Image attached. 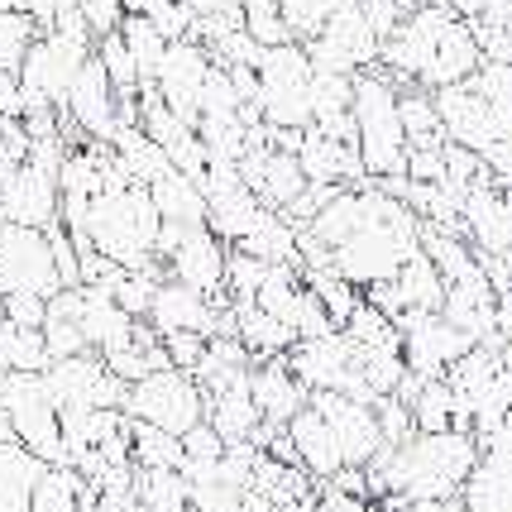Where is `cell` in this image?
Here are the masks:
<instances>
[{
    "instance_id": "obj_1",
    "label": "cell",
    "mask_w": 512,
    "mask_h": 512,
    "mask_svg": "<svg viewBox=\"0 0 512 512\" xmlns=\"http://www.w3.org/2000/svg\"><path fill=\"white\" fill-rule=\"evenodd\" d=\"M355 149L364 158V173L369 178H407V130H402L398 115V82L369 67L355 77Z\"/></svg>"
},
{
    "instance_id": "obj_2",
    "label": "cell",
    "mask_w": 512,
    "mask_h": 512,
    "mask_svg": "<svg viewBox=\"0 0 512 512\" xmlns=\"http://www.w3.org/2000/svg\"><path fill=\"white\" fill-rule=\"evenodd\" d=\"M125 417L134 422H149L168 436H187L192 426L206 422V398H201V383L182 369H154L149 379L130 383V398H125Z\"/></svg>"
},
{
    "instance_id": "obj_3",
    "label": "cell",
    "mask_w": 512,
    "mask_h": 512,
    "mask_svg": "<svg viewBox=\"0 0 512 512\" xmlns=\"http://www.w3.org/2000/svg\"><path fill=\"white\" fill-rule=\"evenodd\" d=\"M0 407L10 412L15 441H20L24 450H34L44 465H67L63 412H58V402H53V393H48L44 374H10Z\"/></svg>"
},
{
    "instance_id": "obj_4",
    "label": "cell",
    "mask_w": 512,
    "mask_h": 512,
    "mask_svg": "<svg viewBox=\"0 0 512 512\" xmlns=\"http://www.w3.org/2000/svg\"><path fill=\"white\" fill-rule=\"evenodd\" d=\"M0 288L5 292H34V297H58L63 273L53 259L48 230L0 221Z\"/></svg>"
},
{
    "instance_id": "obj_5",
    "label": "cell",
    "mask_w": 512,
    "mask_h": 512,
    "mask_svg": "<svg viewBox=\"0 0 512 512\" xmlns=\"http://www.w3.org/2000/svg\"><path fill=\"white\" fill-rule=\"evenodd\" d=\"M44 383L58 402V412H96V407L125 412V398H130V383L115 379L96 350L77 359H53L44 369Z\"/></svg>"
},
{
    "instance_id": "obj_6",
    "label": "cell",
    "mask_w": 512,
    "mask_h": 512,
    "mask_svg": "<svg viewBox=\"0 0 512 512\" xmlns=\"http://www.w3.org/2000/svg\"><path fill=\"white\" fill-rule=\"evenodd\" d=\"M398 331H402V359L422 379H446L450 364L474 350V340L465 331H455L441 312H407L398 321Z\"/></svg>"
},
{
    "instance_id": "obj_7",
    "label": "cell",
    "mask_w": 512,
    "mask_h": 512,
    "mask_svg": "<svg viewBox=\"0 0 512 512\" xmlns=\"http://www.w3.org/2000/svg\"><path fill=\"white\" fill-rule=\"evenodd\" d=\"M211 67H216V58H211L197 39L168 44V58H163V67H158L154 91L163 96V106H168L173 115H182L187 125H197L201 120V91H206Z\"/></svg>"
},
{
    "instance_id": "obj_8",
    "label": "cell",
    "mask_w": 512,
    "mask_h": 512,
    "mask_svg": "<svg viewBox=\"0 0 512 512\" xmlns=\"http://www.w3.org/2000/svg\"><path fill=\"white\" fill-rule=\"evenodd\" d=\"M0 221L53 230V225L63 221V187H58V173H48V168L24 158L20 173L5 182V192H0Z\"/></svg>"
},
{
    "instance_id": "obj_9",
    "label": "cell",
    "mask_w": 512,
    "mask_h": 512,
    "mask_svg": "<svg viewBox=\"0 0 512 512\" xmlns=\"http://www.w3.org/2000/svg\"><path fill=\"white\" fill-rule=\"evenodd\" d=\"M436 111H441L446 139H450V144H460V149L489 154L493 144L503 139V130H498V115H493V106L479 96V87H474V82H460V87L436 91Z\"/></svg>"
},
{
    "instance_id": "obj_10",
    "label": "cell",
    "mask_w": 512,
    "mask_h": 512,
    "mask_svg": "<svg viewBox=\"0 0 512 512\" xmlns=\"http://www.w3.org/2000/svg\"><path fill=\"white\" fill-rule=\"evenodd\" d=\"M225 264H230V245H225L211 225H201V230H192V235L178 245V254L168 259V278H178L187 288H197L201 297L221 302L225 297Z\"/></svg>"
},
{
    "instance_id": "obj_11",
    "label": "cell",
    "mask_w": 512,
    "mask_h": 512,
    "mask_svg": "<svg viewBox=\"0 0 512 512\" xmlns=\"http://www.w3.org/2000/svg\"><path fill=\"white\" fill-rule=\"evenodd\" d=\"M288 436H292V450H297V465L307 469L316 484H331L335 474L345 469V450H340V441H335L331 422L316 412L312 402L288 422Z\"/></svg>"
},
{
    "instance_id": "obj_12",
    "label": "cell",
    "mask_w": 512,
    "mask_h": 512,
    "mask_svg": "<svg viewBox=\"0 0 512 512\" xmlns=\"http://www.w3.org/2000/svg\"><path fill=\"white\" fill-rule=\"evenodd\" d=\"M254 402H259V417L273 426H288L307 402H312V388L292 374L288 359H264V364H254Z\"/></svg>"
},
{
    "instance_id": "obj_13",
    "label": "cell",
    "mask_w": 512,
    "mask_h": 512,
    "mask_svg": "<svg viewBox=\"0 0 512 512\" xmlns=\"http://www.w3.org/2000/svg\"><path fill=\"white\" fill-rule=\"evenodd\" d=\"M249 379H254V374H249ZM249 379L230 383V388H216V393H206V426L221 436L225 446H235V441H254V431L264 426Z\"/></svg>"
},
{
    "instance_id": "obj_14",
    "label": "cell",
    "mask_w": 512,
    "mask_h": 512,
    "mask_svg": "<svg viewBox=\"0 0 512 512\" xmlns=\"http://www.w3.org/2000/svg\"><path fill=\"white\" fill-rule=\"evenodd\" d=\"M149 197H154L158 216L173 225H187V230H201V225H211V201H206V187L197 178H187L178 168H168L163 178L149 187Z\"/></svg>"
},
{
    "instance_id": "obj_15",
    "label": "cell",
    "mask_w": 512,
    "mask_h": 512,
    "mask_svg": "<svg viewBox=\"0 0 512 512\" xmlns=\"http://www.w3.org/2000/svg\"><path fill=\"white\" fill-rule=\"evenodd\" d=\"M230 307H235V340L249 350V359H254V364L292 355V345H297V331H292V326L273 321V316L259 312L254 302H230Z\"/></svg>"
},
{
    "instance_id": "obj_16",
    "label": "cell",
    "mask_w": 512,
    "mask_h": 512,
    "mask_svg": "<svg viewBox=\"0 0 512 512\" xmlns=\"http://www.w3.org/2000/svg\"><path fill=\"white\" fill-rule=\"evenodd\" d=\"M398 115H402V130H407L412 149H441V144H450L446 125H441V111H436V91L398 87Z\"/></svg>"
},
{
    "instance_id": "obj_17",
    "label": "cell",
    "mask_w": 512,
    "mask_h": 512,
    "mask_svg": "<svg viewBox=\"0 0 512 512\" xmlns=\"http://www.w3.org/2000/svg\"><path fill=\"white\" fill-rule=\"evenodd\" d=\"M111 149H115V158H120V168L130 173V182H139V187H154V182L173 168L168 154H163L139 125H120V134L111 139Z\"/></svg>"
},
{
    "instance_id": "obj_18",
    "label": "cell",
    "mask_w": 512,
    "mask_h": 512,
    "mask_svg": "<svg viewBox=\"0 0 512 512\" xmlns=\"http://www.w3.org/2000/svg\"><path fill=\"white\" fill-rule=\"evenodd\" d=\"M393 283H398V297H402V316L407 312H441V307H446L450 288H446V278L436 273V264H431L426 254H412Z\"/></svg>"
},
{
    "instance_id": "obj_19",
    "label": "cell",
    "mask_w": 512,
    "mask_h": 512,
    "mask_svg": "<svg viewBox=\"0 0 512 512\" xmlns=\"http://www.w3.org/2000/svg\"><path fill=\"white\" fill-rule=\"evenodd\" d=\"M134 493L144 512H192V484L178 469H139Z\"/></svg>"
},
{
    "instance_id": "obj_20",
    "label": "cell",
    "mask_w": 512,
    "mask_h": 512,
    "mask_svg": "<svg viewBox=\"0 0 512 512\" xmlns=\"http://www.w3.org/2000/svg\"><path fill=\"white\" fill-rule=\"evenodd\" d=\"M0 364L10 374H44L53 355H48L44 331H29V326H15V321H0Z\"/></svg>"
},
{
    "instance_id": "obj_21",
    "label": "cell",
    "mask_w": 512,
    "mask_h": 512,
    "mask_svg": "<svg viewBox=\"0 0 512 512\" xmlns=\"http://www.w3.org/2000/svg\"><path fill=\"white\" fill-rule=\"evenodd\" d=\"M82 503H87V479L72 465H48L29 498V512H82Z\"/></svg>"
},
{
    "instance_id": "obj_22",
    "label": "cell",
    "mask_w": 512,
    "mask_h": 512,
    "mask_svg": "<svg viewBox=\"0 0 512 512\" xmlns=\"http://www.w3.org/2000/svg\"><path fill=\"white\" fill-rule=\"evenodd\" d=\"M130 450H134V469H178L187 465V450H182V436H168L149 422H134L130 417Z\"/></svg>"
},
{
    "instance_id": "obj_23",
    "label": "cell",
    "mask_w": 512,
    "mask_h": 512,
    "mask_svg": "<svg viewBox=\"0 0 512 512\" xmlns=\"http://www.w3.org/2000/svg\"><path fill=\"white\" fill-rule=\"evenodd\" d=\"M302 283H307V292L331 312L335 326H345V321L359 312V302H364V288H355L350 278H340L335 268H302Z\"/></svg>"
},
{
    "instance_id": "obj_24",
    "label": "cell",
    "mask_w": 512,
    "mask_h": 512,
    "mask_svg": "<svg viewBox=\"0 0 512 512\" xmlns=\"http://www.w3.org/2000/svg\"><path fill=\"white\" fill-rule=\"evenodd\" d=\"M120 39H125V44H130V53H134L139 82H144V87H154L158 67H163V58H168V39L158 34V24L149 20V15H125V24H120Z\"/></svg>"
},
{
    "instance_id": "obj_25",
    "label": "cell",
    "mask_w": 512,
    "mask_h": 512,
    "mask_svg": "<svg viewBox=\"0 0 512 512\" xmlns=\"http://www.w3.org/2000/svg\"><path fill=\"white\" fill-rule=\"evenodd\" d=\"M455 412H460V398L450 393L446 379H426L422 393L412 398V422L422 436H436V431H455Z\"/></svg>"
},
{
    "instance_id": "obj_26",
    "label": "cell",
    "mask_w": 512,
    "mask_h": 512,
    "mask_svg": "<svg viewBox=\"0 0 512 512\" xmlns=\"http://www.w3.org/2000/svg\"><path fill=\"white\" fill-rule=\"evenodd\" d=\"M240 20H245V34L259 48L292 44V29L283 20V0H240Z\"/></svg>"
},
{
    "instance_id": "obj_27",
    "label": "cell",
    "mask_w": 512,
    "mask_h": 512,
    "mask_svg": "<svg viewBox=\"0 0 512 512\" xmlns=\"http://www.w3.org/2000/svg\"><path fill=\"white\" fill-rule=\"evenodd\" d=\"M44 29L29 20L24 10H0V67H10V72H20L24 53L34 48V39H39Z\"/></svg>"
},
{
    "instance_id": "obj_28",
    "label": "cell",
    "mask_w": 512,
    "mask_h": 512,
    "mask_svg": "<svg viewBox=\"0 0 512 512\" xmlns=\"http://www.w3.org/2000/svg\"><path fill=\"white\" fill-rule=\"evenodd\" d=\"M96 58H101V67H106L115 96H139V91H144V82H139V67H134V53H130V44H125L120 34L101 39V44H96Z\"/></svg>"
},
{
    "instance_id": "obj_29",
    "label": "cell",
    "mask_w": 512,
    "mask_h": 512,
    "mask_svg": "<svg viewBox=\"0 0 512 512\" xmlns=\"http://www.w3.org/2000/svg\"><path fill=\"white\" fill-rule=\"evenodd\" d=\"M268 268L273 264L254 259V254H245V249H230V264H225V297H230V302H254L259 288H264Z\"/></svg>"
},
{
    "instance_id": "obj_30",
    "label": "cell",
    "mask_w": 512,
    "mask_h": 512,
    "mask_svg": "<svg viewBox=\"0 0 512 512\" xmlns=\"http://www.w3.org/2000/svg\"><path fill=\"white\" fill-rule=\"evenodd\" d=\"M158 283H163V273H158V268L125 273V278L115 283V302H120L134 321H149V312H154V297H158Z\"/></svg>"
},
{
    "instance_id": "obj_31",
    "label": "cell",
    "mask_w": 512,
    "mask_h": 512,
    "mask_svg": "<svg viewBox=\"0 0 512 512\" xmlns=\"http://www.w3.org/2000/svg\"><path fill=\"white\" fill-rule=\"evenodd\" d=\"M44 340H48V355H53V359L91 355L82 326H77V321H63V316H48V321H44Z\"/></svg>"
},
{
    "instance_id": "obj_32",
    "label": "cell",
    "mask_w": 512,
    "mask_h": 512,
    "mask_svg": "<svg viewBox=\"0 0 512 512\" xmlns=\"http://www.w3.org/2000/svg\"><path fill=\"white\" fill-rule=\"evenodd\" d=\"M379 426H383V446L398 450L417 436V422H412V407L402 398H383L379 402Z\"/></svg>"
},
{
    "instance_id": "obj_33",
    "label": "cell",
    "mask_w": 512,
    "mask_h": 512,
    "mask_svg": "<svg viewBox=\"0 0 512 512\" xmlns=\"http://www.w3.org/2000/svg\"><path fill=\"white\" fill-rule=\"evenodd\" d=\"M206 335H197V331H168L163 335V350H168V364L173 369H182V374H197V364L206 359Z\"/></svg>"
},
{
    "instance_id": "obj_34",
    "label": "cell",
    "mask_w": 512,
    "mask_h": 512,
    "mask_svg": "<svg viewBox=\"0 0 512 512\" xmlns=\"http://www.w3.org/2000/svg\"><path fill=\"white\" fill-rule=\"evenodd\" d=\"M0 312H5V321H15V326L44 331L48 297H34V292H5V297H0Z\"/></svg>"
},
{
    "instance_id": "obj_35",
    "label": "cell",
    "mask_w": 512,
    "mask_h": 512,
    "mask_svg": "<svg viewBox=\"0 0 512 512\" xmlns=\"http://www.w3.org/2000/svg\"><path fill=\"white\" fill-rule=\"evenodd\" d=\"M77 10H82V20H87L96 44L120 34V24H125V5H120V0H77Z\"/></svg>"
},
{
    "instance_id": "obj_36",
    "label": "cell",
    "mask_w": 512,
    "mask_h": 512,
    "mask_svg": "<svg viewBox=\"0 0 512 512\" xmlns=\"http://www.w3.org/2000/svg\"><path fill=\"white\" fill-rule=\"evenodd\" d=\"M407 182H446V144L441 149H407Z\"/></svg>"
},
{
    "instance_id": "obj_37",
    "label": "cell",
    "mask_w": 512,
    "mask_h": 512,
    "mask_svg": "<svg viewBox=\"0 0 512 512\" xmlns=\"http://www.w3.org/2000/svg\"><path fill=\"white\" fill-rule=\"evenodd\" d=\"M0 120H24L20 72H10V67H0Z\"/></svg>"
},
{
    "instance_id": "obj_38",
    "label": "cell",
    "mask_w": 512,
    "mask_h": 512,
    "mask_svg": "<svg viewBox=\"0 0 512 512\" xmlns=\"http://www.w3.org/2000/svg\"><path fill=\"white\" fill-rule=\"evenodd\" d=\"M484 163H489L493 182H498L503 192H512V139H498L489 154H484Z\"/></svg>"
},
{
    "instance_id": "obj_39",
    "label": "cell",
    "mask_w": 512,
    "mask_h": 512,
    "mask_svg": "<svg viewBox=\"0 0 512 512\" xmlns=\"http://www.w3.org/2000/svg\"><path fill=\"white\" fill-rule=\"evenodd\" d=\"M187 10L197 20H221V15H240V0H187Z\"/></svg>"
},
{
    "instance_id": "obj_40",
    "label": "cell",
    "mask_w": 512,
    "mask_h": 512,
    "mask_svg": "<svg viewBox=\"0 0 512 512\" xmlns=\"http://www.w3.org/2000/svg\"><path fill=\"white\" fill-rule=\"evenodd\" d=\"M484 455H503V460H512V412L503 417V426L493 431L489 441H484Z\"/></svg>"
},
{
    "instance_id": "obj_41",
    "label": "cell",
    "mask_w": 512,
    "mask_h": 512,
    "mask_svg": "<svg viewBox=\"0 0 512 512\" xmlns=\"http://www.w3.org/2000/svg\"><path fill=\"white\" fill-rule=\"evenodd\" d=\"M15 441V426H10V412L0 407V446H10Z\"/></svg>"
},
{
    "instance_id": "obj_42",
    "label": "cell",
    "mask_w": 512,
    "mask_h": 512,
    "mask_svg": "<svg viewBox=\"0 0 512 512\" xmlns=\"http://www.w3.org/2000/svg\"><path fill=\"white\" fill-rule=\"evenodd\" d=\"M5 383H10V369L0 364V398H5Z\"/></svg>"
},
{
    "instance_id": "obj_43",
    "label": "cell",
    "mask_w": 512,
    "mask_h": 512,
    "mask_svg": "<svg viewBox=\"0 0 512 512\" xmlns=\"http://www.w3.org/2000/svg\"><path fill=\"white\" fill-rule=\"evenodd\" d=\"M355 512H379V508H374V503H359V508Z\"/></svg>"
},
{
    "instance_id": "obj_44",
    "label": "cell",
    "mask_w": 512,
    "mask_h": 512,
    "mask_svg": "<svg viewBox=\"0 0 512 512\" xmlns=\"http://www.w3.org/2000/svg\"><path fill=\"white\" fill-rule=\"evenodd\" d=\"M0 297H5V288H0Z\"/></svg>"
}]
</instances>
